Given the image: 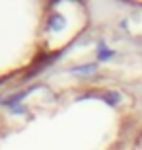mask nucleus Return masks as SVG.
Wrapping results in <instances>:
<instances>
[{"label":"nucleus","instance_id":"f257e3e1","mask_svg":"<svg viewBox=\"0 0 142 150\" xmlns=\"http://www.w3.org/2000/svg\"><path fill=\"white\" fill-rule=\"evenodd\" d=\"M105 100L109 101V103H117V101L121 100V96L117 94V92H111V94H107V98H105Z\"/></svg>","mask_w":142,"mask_h":150}]
</instances>
